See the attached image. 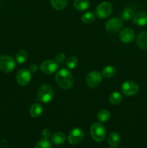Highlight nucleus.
Instances as JSON below:
<instances>
[{
    "mask_svg": "<svg viewBox=\"0 0 147 148\" xmlns=\"http://www.w3.org/2000/svg\"><path fill=\"white\" fill-rule=\"evenodd\" d=\"M56 82L58 86L64 90L70 89L74 84V77L71 72L66 69H62L56 73Z\"/></svg>",
    "mask_w": 147,
    "mask_h": 148,
    "instance_id": "obj_1",
    "label": "nucleus"
},
{
    "mask_svg": "<svg viewBox=\"0 0 147 148\" xmlns=\"http://www.w3.org/2000/svg\"><path fill=\"white\" fill-rule=\"evenodd\" d=\"M90 134L95 141L101 143L106 137V130L101 122H95L91 126Z\"/></svg>",
    "mask_w": 147,
    "mask_h": 148,
    "instance_id": "obj_2",
    "label": "nucleus"
},
{
    "mask_svg": "<svg viewBox=\"0 0 147 148\" xmlns=\"http://www.w3.org/2000/svg\"><path fill=\"white\" fill-rule=\"evenodd\" d=\"M53 98V90L49 85L45 84L40 88L37 93V99L41 103H48L50 102Z\"/></svg>",
    "mask_w": 147,
    "mask_h": 148,
    "instance_id": "obj_3",
    "label": "nucleus"
},
{
    "mask_svg": "<svg viewBox=\"0 0 147 148\" xmlns=\"http://www.w3.org/2000/svg\"><path fill=\"white\" fill-rule=\"evenodd\" d=\"M16 66L15 60L9 55L0 56V70L4 73L12 72Z\"/></svg>",
    "mask_w": 147,
    "mask_h": 148,
    "instance_id": "obj_4",
    "label": "nucleus"
},
{
    "mask_svg": "<svg viewBox=\"0 0 147 148\" xmlns=\"http://www.w3.org/2000/svg\"><path fill=\"white\" fill-rule=\"evenodd\" d=\"M102 74L96 70L91 71L87 74L85 79L86 85L89 88H95L100 85L102 82Z\"/></svg>",
    "mask_w": 147,
    "mask_h": 148,
    "instance_id": "obj_5",
    "label": "nucleus"
},
{
    "mask_svg": "<svg viewBox=\"0 0 147 148\" xmlns=\"http://www.w3.org/2000/svg\"><path fill=\"white\" fill-rule=\"evenodd\" d=\"M139 90V86L134 81L128 80L123 82L121 86V91L125 96H132L136 95Z\"/></svg>",
    "mask_w": 147,
    "mask_h": 148,
    "instance_id": "obj_6",
    "label": "nucleus"
},
{
    "mask_svg": "<svg viewBox=\"0 0 147 148\" xmlns=\"http://www.w3.org/2000/svg\"><path fill=\"white\" fill-rule=\"evenodd\" d=\"M32 73L27 69H22L17 72L16 75V81L20 86H26L30 82Z\"/></svg>",
    "mask_w": 147,
    "mask_h": 148,
    "instance_id": "obj_7",
    "label": "nucleus"
},
{
    "mask_svg": "<svg viewBox=\"0 0 147 148\" xmlns=\"http://www.w3.org/2000/svg\"><path fill=\"white\" fill-rule=\"evenodd\" d=\"M112 4L108 1H104V2L100 3L99 5L97 7L95 10L97 16L99 18H106L110 14L112 13Z\"/></svg>",
    "mask_w": 147,
    "mask_h": 148,
    "instance_id": "obj_8",
    "label": "nucleus"
},
{
    "mask_svg": "<svg viewBox=\"0 0 147 148\" xmlns=\"http://www.w3.org/2000/svg\"><path fill=\"white\" fill-rule=\"evenodd\" d=\"M84 134L83 130L81 128H76L73 129L68 134V142L69 144L72 145H76L80 143L82 140H83Z\"/></svg>",
    "mask_w": 147,
    "mask_h": 148,
    "instance_id": "obj_9",
    "label": "nucleus"
},
{
    "mask_svg": "<svg viewBox=\"0 0 147 148\" xmlns=\"http://www.w3.org/2000/svg\"><path fill=\"white\" fill-rule=\"evenodd\" d=\"M40 70L43 73L46 74V75H53L59 68V64L55 60H50V59H48V60L43 61L40 64Z\"/></svg>",
    "mask_w": 147,
    "mask_h": 148,
    "instance_id": "obj_10",
    "label": "nucleus"
},
{
    "mask_svg": "<svg viewBox=\"0 0 147 148\" xmlns=\"http://www.w3.org/2000/svg\"><path fill=\"white\" fill-rule=\"evenodd\" d=\"M122 20L118 17H113L108 20L105 24V29L110 33H115L119 31L122 26Z\"/></svg>",
    "mask_w": 147,
    "mask_h": 148,
    "instance_id": "obj_11",
    "label": "nucleus"
},
{
    "mask_svg": "<svg viewBox=\"0 0 147 148\" xmlns=\"http://www.w3.org/2000/svg\"><path fill=\"white\" fill-rule=\"evenodd\" d=\"M135 37V33L133 30L129 27L124 28L120 32L119 38L122 43H129L133 41Z\"/></svg>",
    "mask_w": 147,
    "mask_h": 148,
    "instance_id": "obj_12",
    "label": "nucleus"
},
{
    "mask_svg": "<svg viewBox=\"0 0 147 148\" xmlns=\"http://www.w3.org/2000/svg\"><path fill=\"white\" fill-rule=\"evenodd\" d=\"M134 24L138 26H144L147 25V12L144 11H139L134 14L133 17Z\"/></svg>",
    "mask_w": 147,
    "mask_h": 148,
    "instance_id": "obj_13",
    "label": "nucleus"
},
{
    "mask_svg": "<svg viewBox=\"0 0 147 148\" xmlns=\"http://www.w3.org/2000/svg\"><path fill=\"white\" fill-rule=\"evenodd\" d=\"M136 44L143 50H147V31H144L138 35Z\"/></svg>",
    "mask_w": 147,
    "mask_h": 148,
    "instance_id": "obj_14",
    "label": "nucleus"
},
{
    "mask_svg": "<svg viewBox=\"0 0 147 148\" xmlns=\"http://www.w3.org/2000/svg\"><path fill=\"white\" fill-rule=\"evenodd\" d=\"M108 143L112 147H117L120 143V136L117 132H112L109 134Z\"/></svg>",
    "mask_w": 147,
    "mask_h": 148,
    "instance_id": "obj_15",
    "label": "nucleus"
},
{
    "mask_svg": "<svg viewBox=\"0 0 147 148\" xmlns=\"http://www.w3.org/2000/svg\"><path fill=\"white\" fill-rule=\"evenodd\" d=\"M30 116L34 118H37L39 117L43 112V108L41 104L40 103H35L31 106L30 108Z\"/></svg>",
    "mask_w": 147,
    "mask_h": 148,
    "instance_id": "obj_16",
    "label": "nucleus"
},
{
    "mask_svg": "<svg viewBox=\"0 0 147 148\" xmlns=\"http://www.w3.org/2000/svg\"><path fill=\"white\" fill-rule=\"evenodd\" d=\"M66 141V136L61 132H57L51 136V142L55 145H60Z\"/></svg>",
    "mask_w": 147,
    "mask_h": 148,
    "instance_id": "obj_17",
    "label": "nucleus"
},
{
    "mask_svg": "<svg viewBox=\"0 0 147 148\" xmlns=\"http://www.w3.org/2000/svg\"><path fill=\"white\" fill-rule=\"evenodd\" d=\"M74 7L79 11H85L89 7V0H74Z\"/></svg>",
    "mask_w": 147,
    "mask_h": 148,
    "instance_id": "obj_18",
    "label": "nucleus"
},
{
    "mask_svg": "<svg viewBox=\"0 0 147 148\" xmlns=\"http://www.w3.org/2000/svg\"><path fill=\"white\" fill-rule=\"evenodd\" d=\"M52 7L56 10H61L66 7L68 0H50Z\"/></svg>",
    "mask_w": 147,
    "mask_h": 148,
    "instance_id": "obj_19",
    "label": "nucleus"
},
{
    "mask_svg": "<svg viewBox=\"0 0 147 148\" xmlns=\"http://www.w3.org/2000/svg\"><path fill=\"white\" fill-rule=\"evenodd\" d=\"M109 101L112 105H118L122 101V95L120 92L115 91L112 92L109 97Z\"/></svg>",
    "mask_w": 147,
    "mask_h": 148,
    "instance_id": "obj_20",
    "label": "nucleus"
},
{
    "mask_svg": "<svg viewBox=\"0 0 147 148\" xmlns=\"http://www.w3.org/2000/svg\"><path fill=\"white\" fill-rule=\"evenodd\" d=\"M110 118V113L108 110L102 109L97 114V119L99 122H106Z\"/></svg>",
    "mask_w": 147,
    "mask_h": 148,
    "instance_id": "obj_21",
    "label": "nucleus"
},
{
    "mask_svg": "<svg viewBox=\"0 0 147 148\" xmlns=\"http://www.w3.org/2000/svg\"><path fill=\"white\" fill-rule=\"evenodd\" d=\"M116 73L115 68L112 66H106L102 71V75L105 78H111Z\"/></svg>",
    "mask_w": 147,
    "mask_h": 148,
    "instance_id": "obj_22",
    "label": "nucleus"
},
{
    "mask_svg": "<svg viewBox=\"0 0 147 148\" xmlns=\"http://www.w3.org/2000/svg\"><path fill=\"white\" fill-rule=\"evenodd\" d=\"M27 58H28V53L24 50H20L16 53V61L20 64L24 63L27 60Z\"/></svg>",
    "mask_w": 147,
    "mask_h": 148,
    "instance_id": "obj_23",
    "label": "nucleus"
},
{
    "mask_svg": "<svg viewBox=\"0 0 147 148\" xmlns=\"http://www.w3.org/2000/svg\"><path fill=\"white\" fill-rule=\"evenodd\" d=\"M134 15L133 10L131 8H125L120 14V19L122 21H128L133 18Z\"/></svg>",
    "mask_w": 147,
    "mask_h": 148,
    "instance_id": "obj_24",
    "label": "nucleus"
},
{
    "mask_svg": "<svg viewBox=\"0 0 147 148\" xmlns=\"http://www.w3.org/2000/svg\"><path fill=\"white\" fill-rule=\"evenodd\" d=\"M78 62H79V61H78V59L76 56H71L66 59V66L68 67V69H74L77 66Z\"/></svg>",
    "mask_w": 147,
    "mask_h": 148,
    "instance_id": "obj_25",
    "label": "nucleus"
},
{
    "mask_svg": "<svg viewBox=\"0 0 147 148\" xmlns=\"http://www.w3.org/2000/svg\"><path fill=\"white\" fill-rule=\"evenodd\" d=\"M95 20V15L94 13L91 12H88L84 13L83 15L82 16V20L84 23L85 24H91L93 23Z\"/></svg>",
    "mask_w": 147,
    "mask_h": 148,
    "instance_id": "obj_26",
    "label": "nucleus"
},
{
    "mask_svg": "<svg viewBox=\"0 0 147 148\" xmlns=\"http://www.w3.org/2000/svg\"><path fill=\"white\" fill-rule=\"evenodd\" d=\"M35 148H51V144L48 140L43 139L37 142Z\"/></svg>",
    "mask_w": 147,
    "mask_h": 148,
    "instance_id": "obj_27",
    "label": "nucleus"
},
{
    "mask_svg": "<svg viewBox=\"0 0 147 148\" xmlns=\"http://www.w3.org/2000/svg\"><path fill=\"white\" fill-rule=\"evenodd\" d=\"M65 59H66V56L63 53H59L55 56V61L57 63H62L64 62Z\"/></svg>",
    "mask_w": 147,
    "mask_h": 148,
    "instance_id": "obj_28",
    "label": "nucleus"
},
{
    "mask_svg": "<svg viewBox=\"0 0 147 148\" xmlns=\"http://www.w3.org/2000/svg\"><path fill=\"white\" fill-rule=\"evenodd\" d=\"M41 136L43 137V139H46V140H48L49 138L51 136V133H50V131L48 129H44V130L42 131Z\"/></svg>",
    "mask_w": 147,
    "mask_h": 148,
    "instance_id": "obj_29",
    "label": "nucleus"
},
{
    "mask_svg": "<svg viewBox=\"0 0 147 148\" xmlns=\"http://www.w3.org/2000/svg\"><path fill=\"white\" fill-rule=\"evenodd\" d=\"M28 69L30 70V72H31V73H35V72H37V69H38V66H37V65L36 64H32L30 65Z\"/></svg>",
    "mask_w": 147,
    "mask_h": 148,
    "instance_id": "obj_30",
    "label": "nucleus"
},
{
    "mask_svg": "<svg viewBox=\"0 0 147 148\" xmlns=\"http://www.w3.org/2000/svg\"><path fill=\"white\" fill-rule=\"evenodd\" d=\"M7 143L5 140H0V147L2 148H5L7 147Z\"/></svg>",
    "mask_w": 147,
    "mask_h": 148,
    "instance_id": "obj_31",
    "label": "nucleus"
}]
</instances>
